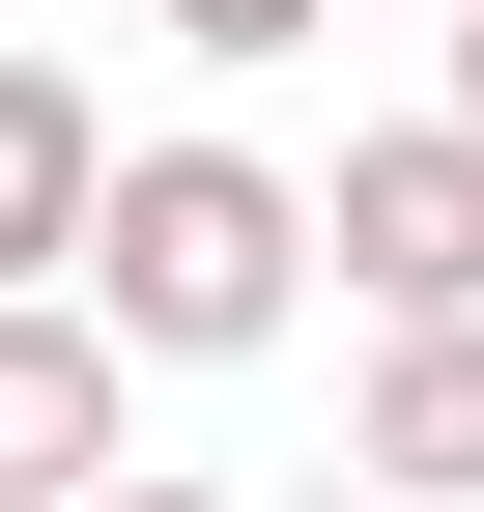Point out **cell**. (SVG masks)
<instances>
[{"label": "cell", "mask_w": 484, "mask_h": 512, "mask_svg": "<svg viewBox=\"0 0 484 512\" xmlns=\"http://www.w3.org/2000/svg\"><path fill=\"white\" fill-rule=\"evenodd\" d=\"M57 313H86L114 370H257L285 313H314V171H257V143H114Z\"/></svg>", "instance_id": "obj_1"}, {"label": "cell", "mask_w": 484, "mask_h": 512, "mask_svg": "<svg viewBox=\"0 0 484 512\" xmlns=\"http://www.w3.org/2000/svg\"><path fill=\"white\" fill-rule=\"evenodd\" d=\"M342 484L484 512V313H399V342H371V427H342Z\"/></svg>", "instance_id": "obj_4"}, {"label": "cell", "mask_w": 484, "mask_h": 512, "mask_svg": "<svg viewBox=\"0 0 484 512\" xmlns=\"http://www.w3.org/2000/svg\"><path fill=\"white\" fill-rule=\"evenodd\" d=\"M86 171H114L86 57H29V29H0V285H57V256H86Z\"/></svg>", "instance_id": "obj_5"}, {"label": "cell", "mask_w": 484, "mask_h": 512, "mask_svg": "<svg viewBox=\"0 0 484 512\" xmlns=\"http://www.w3.org/2000/svg\"><path fill=\"white\" fill-rule=\"evenodd\" d=\"M143 29H171V57H314L342 0H143Z\"/></svg>", "instance_id": "obj_6"}, {"label": "cell", "mask_w": 484, "mask_h": 512, "mask_svg": "<svg viewBox=\"0 0 484 512\" xmlns=\"http://www.w3.org/2000/svg\"><path fill=\"white\" fill-rule=\"evenodd\" d=\"M314 256H342L371 313H484V143H456V114H399V143H342Z\"/></svg>", "instance_id": "obj_2"}, {"label": "cell", "mask_w": 484, "mask_h": 512, "mask_svg": "<svg viewBox=\"0 0 484 512\" xmlns=\"http://www.w3.org/2000/svg\"><path fill=\"white\" fill-rule=\"evenodd\" d=\"M114 484V342L57 285H0V512H86Z\"/></svg>", "instance_id": "obj_3"}, {"label": "cell", "mask_w": 484, "mask_h": 512, "mask_svg": "<svg viewBox=\"0 0 484 512\" xmlns=\"http://www.w3.org/2000/svg\"><path fill=\"white\" fill-rule=\"evenodd\" d=\"M86 512H228V484H171V456H114V484H86Z\"/></svg>", "instance_id": "obj_7"}, {"label": "cell", "mask_w": 484, "mask_h": 512, "mask_svg": "<svg viewBox=\"0 0 484 512\" xmlns=\"http://www.w3.org/2000/svg\"><path fill=\"white\" fill-rule=\"evenodd\" d=\"M456 143H484V0H456Z\"/></svg>", "instance_id": "obj_8"}]
</instances>
